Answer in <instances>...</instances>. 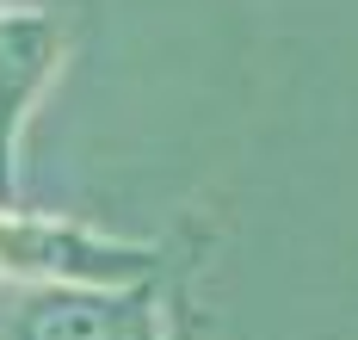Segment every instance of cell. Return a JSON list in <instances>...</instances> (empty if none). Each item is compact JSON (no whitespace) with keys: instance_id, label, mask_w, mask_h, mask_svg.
Listing matches in <instances>:
<instances>
[{"instance_id":"6da1fadb","label":"cell","mask_w":358,"mask_h":340,"mask_svg":"<svg viewBox=\"0 0 358 340\" xmlns=\"http://www.w3.org/2000/svg\"><path fill=\"white\" fill-rule=\"evenodd\" d=\"M167 272V248L155 241H117L99 229L0 204V278L13 285H143Z\"/></svg>"},{"instance_id":"7a4b0ae2","label":"cell","mask_w":358,"mask_h":340,"mask_svg":"<svg viewBox=\"0 0 358 340\" xmlns=\"http://www.w3.org/2000/svg\"><path fill=\"white\" fill-rule=\"evenodd\" d=\"M185 291L173 278L143 285H31L0 316V340H173Z\"/></svg>"},{"instance_id":"3957f363","label":"cell","mask_w":358,"mask_h":340,"mask_svg":"<svg viewBox=\"0 0 358 340\" xmlns=\"http://www.w3.org/2000/svg\"><path fill=\"white\" fill-rule=\"evenodd\" d=\"M62 25L31 6H0V204L19 198V136L37 93L62 69Z\"/></svg>"}]
</instances>
